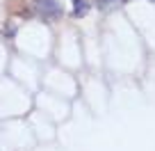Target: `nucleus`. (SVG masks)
<instances>
[{
  "mask_svg": "<svg viewBox=\"0 0 155 151\" xmlns=\"http://www.w3.org/2000/svg\"><path fill=\"white\" fill-rule=\"evenodd\" d=\"M32 7L44 21H57L62 16V7L57 0H32Z\"/></svg>",
  "mask_w": 155,
  "mask_h": 151,
  "instance_id": "f257e3e1",
  "label": "nucleus"
},
{
  "mask_svg": "<svg viewBox=\"0 0 155 151\" xmlns=\"http://www.w3.org/2000/svg\"><path fill=\"white\" fill-rule=\"evenodd\" d=\"M87 12H89V5H87V0H73V16H75V19L84 16Z\"/></svg>",
  "mask_w": 155,
  "mask_h": 151,
  "instance_id": "f03ea898",
  "label": "nucleus"
},
{
  "mask_svg": "<svg viewBox=\"0 0 155 151\" xmlns=\"http://www.w3.org/2000/svg\"><path fill=\"white\" fill-rule=\"evenodd\" d=\"M96 2H98L101 9H107V7H119L123 2H128V0H96Z\"/></svg>",
  "mask_w": 155,
  "mask_h": 151,
  "instance_id": "7ed1b4c3",
  "label": "nucleus"
}]
</instances>
